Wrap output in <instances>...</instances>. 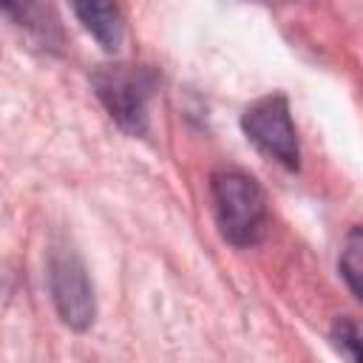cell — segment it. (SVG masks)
<instances>
[{"mask_svg": "<svg viewBox=\"0 0 363 363\" xmlns=\"http://www.w3.org/2000/svg\"><path fill=\"white\" fill-rule=\"evenodd\" d=\"M210 201L218 233L233 247H252L267 235L269 207L261 184L241 170H218L210 176Z\"/></svg>", "mask_w": 363, "mask_h": 363, "instance_id": "obj_1", "label": "cell"}, {"mask_svg": "<svg viewBox=\"0 0 363 363\" xmlns=\"http://www.w3.org/2000/svg\"><path fill=\"white\" fill-rule=\"evenodd\" d=\"M156 71L147 65H102L94 71L91 85L108 113L116 119L122 130L130 136H142L147 130V102L156 91Z\"/></svg>", "mask_w": 363, "mask_h": 363, "instance_id": "obj_2", "label": "cell"}, {"mask_svg": "<svg viewBox=\"0 0 363 363\" xmlns=\"http://www.w3.org/2000/svg\"><path fill=\"white\" fill-rule=\"evenodd\" d=\"M45 278L60 320L74 332H85L94 323L96 301H94V284L88 278L79 252L65 241L51 244L45 261Z\"/></svg>", "mask_w": 363, "mask_h": 363, "instance_id": "obj_3", "label": "cell"}, {"mask_svg": "<svg viewBox=\"0 0 363 363\" xmlns=\"http://www.w3.org/2000/svg\"><path fill=\"white\" fill-rule=\"evenodd\" d=\"M241 128L247 139L269 159L284 164L286 170H298L301 162V147H298V130L289 113V102L284 94H267L255 99L244 116Z\"/></svg>", "mask_w": 363, "mask_h": 363, "instance_id": "obj_4", "label": "cell"}, {"mask_svg": "<svg viewBox=\"0 0 363 363\" xmlns=\"http://www.w3.org/2000/svg\"><path fill=\"white\" fill-rule=\"evenodd\" d=\"M74 14H77L79 23L96 37V43H99L105 51L119 48L122 31H125L119 6H113V3H77V6H74Z\"/></svg>", "mask_w": 363, "mask_h": 363, "instance_id": "obj_5", "label": "cell"}, {"mask_svg": "<svg viewBox=\"0 0 363 363\" xmlns=\"http://www.w3.org/2000/svg\"><path fill=\"white\" fill-rule=\"evenodd\" d=\"M360 250H363V235H360V227H352L346 241H343V250H340V275L349 286V292L354 298H360V272H363V264H360Z\"/></svg>", "mask_w": 363, "mask_h": 363, "instance_id": "obj_6", "label": "cell"}, {"mask_svg": "<svg viewBox=\"0 0 363 363\" xmlns=\"http://www.w3.org/2000/svg\"><path fill=\"white\" fill-rule=\"evenodd\" d=\"M332 337H335V346L346 354L349 363H360V329L352 318H340L332 329Z\"/></svg>", "mask_w": 363, "mask_h": 363, "instance_id": "obj_7", "label": "cell"}]
</instances>
